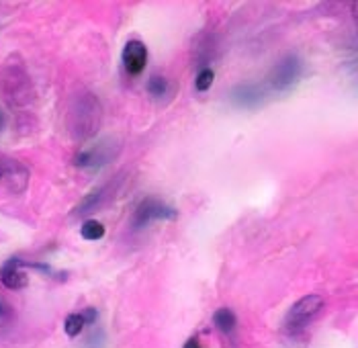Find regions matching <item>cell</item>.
<instances>
[{
    "label": "cell",
    "mask_w": 358,
    "mask_h": 348,
    "mask_svg": "<svg viewBox=\"0 0 358 348\" xmlns=\"http://www.w3.org/2000/svg\"><path fill=\"white\" fill-rule=\"evenodd\" d=\"M8 316V305L0 299V318H6Z\"/></svg>",
    "instance_id": "16"
},
{
    "label": "cell",
    "mask_w": 358,
    "mask_h": 348,
    "mask_svg": "<svg viewBox=\"0 0 358 348\" xmlns=\"http://www.w3.org/2000/svg\"><path fill=\"white\" fill-rule=\"evenodd\" d=\"M119 152H121L119 141L113 137H107V139H103L90 148L80 150L74 158V164L78 168H86V170H99V168H103V166H107L115 160L119 156Z\"/></svg>",
    "instance_id": "2"
},
{
    "label": "cell",
    "mask_w": 358,
    "mask_h": 348,
    "mask_svg": "<svg viewBox=\"0 0 358 348\" xmlns=\"http://www.w3.org/2000/svg\"><path fill=\"white\" fill-rule=\"evenodd\" d=\"M174 217H176V209L174 207L166 205L164 201H160V199L148 197V199H143L138 207H136L131 223H134L136 230H143V228H148L154 221L174 219Z\"/></svg>",
    "instance_id": "5"
},
{
    "label": "cell",
    "mask_w": 358,
    "mask_h": 348,
    "mask_svg": "<svg viewBox=\"0 0 358 348\" xmlns=\"http://www.w3.org/2000/svg\"><path fill=\"white\" fill-rule=\"evenodd\" d=\"M145 88H148L150 97L156 101H166L172 95V84L166 76H152L145 84Z\"/></svg>",
    "instance_id": "11"
},
{
    "label": "cell",
    "mask_w": 358,
    "mask_h": 348,
    "mask_svg": "<svg viewBox=\"0 0 358 348\" xmlns=\"http://www.w3.org/2000/svg\"><path fill=\"white\" fill-rule=\"evenodd\" d=\"M29 179L31 172L23 162L0 152V187L13 195H23L29 187Z\"/></svg>",
    "instance_id": "4"
},
{
    "label": "cell",
    "mask_w": 358,
    "mask_h": 348,
    "mask_svg": "<svg viewBox=\"0 0 358 348\" xmlns=\"http://www.w3.org/2000/svg\"><path fill=\"white\" fill-rule=\"evenodd\" d=\"M4 125H6V117H4V113H0V132L4 130Z\"/></svg>",
    "instance_id": "18"
},
{
    "label": "cell",
    "mask_w": 358,
    "mask_h": 348,
    "mask_svg": "<svg viewBox=\"0 0 358 348\" xmlns=\"http://www.w3.org/2000/svg\"><path fill=\"white\" fill-rule=\"evenodd\" d=\"M115 190H117V181H110L107 185H103V187H99L96 190H92L90 195H86L83 201L78 203V207L74 209V215L94 214L99 207H103L110 197L115 195Z\"/></svg>",
    "instance_id": "9"
},
{
    "label": "cell",
    "mask_w": 358,
    "mask_h": 348,
    "mask_svg": "<svg viewBox=\"0 0 358 348\" xmlns=\"http://www.w3.org/2000/svg\"><path fill=\"white\" fill-rule=\"evenodd\" d=\"M182 348H201V344H199V340H196V338H191V340H189V342H187Z\"/></svg>",
    "instance_id": "17"
},
{
    "label": "cell",
    "mask_w": 358,
    "mask_h": 348,
    "mask_svg": "<svg viewBox=\"0 0 358 348\" xmlns=\"http://www.w3.org/2000/svg\"><path fill=\"white\" fill-rule=\"evenodd\" d=\"M27 263L21 260V258H8L2 268H0V283L10 289V291H19V289H25L29 285V277L25 272Z\"/></svg>",
    "instance_id": "7"
},
{
    "label": "cell",
    "mask_w": 358,
    "mask_h": 348,
    "mask_svg": "<svg viewBox=\"0 0 358 348\" xmlns=\"http://www.w3.org/2000/svg\"><path fill=\"white\" fill-rule=\"evenodd\" d=\"M213 321H215V326L220 328L221 332H225V334L234 332V328H236V316H234V312L227 309V307L217 309L215 316H213Z\"/></svg>",
    "instance_id": "13"
},
{
    "label": "cell",
    "mask_w": 358,
    "mask_h": 348,
    "mask_svg": "<svg viewBox=\"0 0 358 348\" xmlns=\"http://www.w3.org/2000/svg\"><path fill=\"white\" fill-rule=\"evenodd\" d=\"M213 81H215V74H213V70H211V68H203V70L196 74L194 86H196V90L205 92V90H209V88H211Z\"/></svg>",
    "instance_id": "15"
},
{
    "label": "cell",
    "mask_w": 358,
    "mask_h": 348,
    "mask_svg": "<svg viewBox=\"0 0 358 348\" xmlns=\"http://www.w3.org/2000/svg\"><path fill=\"white\" fill-rule=\"evenodd\" d=\"M322 309H324V299L320 295H305L289 309V314L285 318V330L291 334L301 332L307 328L309 321L320 316Z\"/></svg>",
    "instance_id": "3"
},
{
    "label": "cell",
    "mask_w": 358,
    "mask_h": 348,
    "mask_svg": "<svg viewBox=\"0 0 358 348\" xmlns=\"http://www.w3.org/2000/svg\"><path fill=\"white\" fill-rule=\"evenodd\" d=\"M121 60H123L125 70L131 76H138V74H141L145 70V64H148V48L141 41H138V39L127 41V46L123 48Z\"/></svg>",
    "instance_id": "8"
},
{
    "label": "cell",
    "mask_w": 358,
    "mask_h": 348,
    "mask_svg": "<svg viewBox=\"0 0 358 348\" xmlns=\"http://www.w3.org/2000/svg\"><path fill=\"white\" fill-rule=\"evenodd\" d=\"M103 123V107L99 99L90 92L78 95L68 111V130L74 139L84 141L99 132Z\"/></svg>",
    "instance_id": "1"
},
{
    "label": "cell",
    "mask_w": 358,
    "mask_h": 348,
    "mask_svg": "<svg viewBox=\"0 0 358 348\" xmlns=\"http://www.w3.org/2000/svg\"><path fill=\"white\" fill-rule=\"evenodd\" d=\"M355 11H358V2H357V4H355Z\"/></svg>",
    "instance_id": "19"
},
{
    "label": "cell",
    "mask_w": 358,
    "mask_h": 348,
    "mask_svg": "<svg viewBox=\"0 0 358 348\" xmlns=\"http://www.w3.org/2000/svg\"><path fill=\"white\" fill-rule=\"evenodd\" d=\"M231 101L240 107H256L264 101V90L258 84H242L231 90Z\"/></svg>",
    "instance_id": "10"
},
{
    "label": "cell",
    "mask_w": 358,
    "mask_h": 348,
    "mask_svg": "<svg viewBox=\"0 0 358 348\" xmlns=\"http://www.w3.org/2000/svg\"><path fill=\"white\" fill-rule=\"evenodd\" d=\"M84 326H88L84 314H70V316L66 318V321H64V330H66V334L72 336V338L78 336V334L83 332Z\"/></svg>",
    "instance_id": "14"
},
{
    "label": "cell",
    "mask_w": 358,
    "mask_h": 348,
    "mask_svg": "<svg viewBox=\"0 0 358 348\" xmlns=\"http://www.w3.org/2000/svg\"><path fill=\"white\" fill-rule=\"evenodd\" d=\"M301 70H303V64L297 55H287L282 57L268 76V82L275 90H287L291 88L295 82L299 81L301 76Z\"/></svg>",
    "instance_id": "6"
},
{
    "label": "cell",
    "mask_w": 358,
    "mask_h": 348,
    "mask_svg": "<svg viewBox=\"0 0 358 348\" xmlns=\"http://www.w3.org/2000/svg\"><path fill=\"white\" fill-rule=\"evenodd\" d=\"M80 234H83L84 240L88 242L101 240V238H105V225L96 219H86L80 228Z\"/></svg>",
    "instance_id": "12"
}]
</instances>
